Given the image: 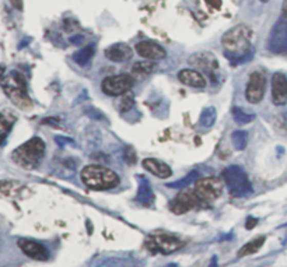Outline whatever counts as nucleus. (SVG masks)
I'll list each match as a JSON object with an SVG mask.
<instances>
[{
    "mask_svg": "<svg viewBox=\"0 0 287 267\" xmlns=\"http://www.w3.org/2000/svg\"><path fill=\"white\" fill-rule=\"evenodd\" d=\"M221 44L228 57H242L248 55L252 45V30L245 24H238L223 35Z\"/></svg>",
    "mask_w": 287,
    "mask_h": 267,
    "instance_id": "f257e3e1",
    "label": "nucleus"
},
{
    "mask_svg": "<svg viewBox=\"0 0 287 267\" xmlns=\"http://www.w3.org/2000/svg\"><path fill=\"white\" fill-rule=\"evenodd\" d=\"M80 178L83 183L92 190L113 189L119 185L118 174L104 165H86L82 170Z\"/></svg>",
    "mask_w": 287,
    "mask_h": 267,
    "instance_id": "f03ea898",
    "label": "nucleus"
},
{
    "mask_svg": "<svg viewBox=\"0 0 287 267\" xmlns=\"http://www.w3.org/2000/svg\"><path fill=\"white\" fill-rule=\"evenodd\" d=\"M45 154V143L40 137H32L13 151L11 158L24 170H35Z\"/></svg>",
    "mask_w": 287,
    "mask_h": 267,
    "instance_id": "7ed1b4c3",
    "label": "nucleus"
},
{
    "mask_svg": "<svg viewBox=\"0 0 287 267\" xmlns=\"http://www.w3.org/2000/svg\"><path fill=\"white\" fill-rule=\"evenodd\" d=\"M2 88L15 107L23 111L32 108V101L27 93V84L24 77L18 73H10L9 76L2 77Z\"/></svg>",
    "mask_w": 287,
    "mask_h": 267,
    "instance_id": "20e7f679",
    "label": "nucleus"
},
{
    "mask_svg": "<svg viewBox=\"0 0 287 267\" xmlns=\"http://www.w3.org/2000/svg\"><path fill=\"white\" fill-rule=\"evenodd\" d=\"M221 179L224 180V185L234 197H246L252 193V185L248 175L240 165H230L223 170Z\"/></svg>",
    "mask_w": 287,
    "mask_h": 267,
    "instance_id": "39448f33",
    "label": "nucleus"
},
{
    "mask_svg": "<svg viewBox=\"0 0 287 267\" xmlns=\"http://www.w3.org/2000/svg\"><path fill=\"white\" fill-rule=\"evenodd\" d=\"M224 189V180L217 176L199 178L195 182V192L200 200V206L211 204L212 201L219 199Z\"/></svg>",
    "mask_w": 287,
    "mask_h": 267,
    "instance_id": "423d86ee",
    "label": "nucleus"
},
{
    "mask_svg": "<svg viewBox=\"0 0 287 267\" xmlns=\"http://www.w3.org/2000/svg\"><path fill=\"white\" fill-rule=\"evenodd\" d=\"M184 247V242L178 239L177 236L169 234H153L146 242V248L153 253H164L169 255L173 252L178 251Z\"/></svg>",
    "mask_w": 287,
    "mask_h": 267,
    "instance_id": "0eeeda50",
    "label": "nucleus"
},
{
    "mask_svg": "<svg viewBox=\"0 0 287 267\" xmlns=\"http://www.w3.org/2000/svg\"><path fill=\"white\" fill-rule=\"evenodd\" d=\"M133 76L118 74V76H111V77L104 78L103 83H101V90H103L104 94H107L109 97H119V95L129 93L133 87Z\"/></svg>",
    "mask_w": 287,
    "mask_h": 267,
    "instance_id": "6e6552de",
    "label": "nucleus"
},
{
    "mask_svg": "<svg viewBox=\"0 0 287 267\" xmlns=\"http://www.w3.org/2000/svg\"><path fill=\"white\" fill-rule=\"evenodd\" d=\"M200 206V200L198 195H196L195 189H189V188H184L181 189L178 195L175 196L174 199L169 203V210L174 214H185L192 209H195Z\"/></svg>",
    "mask_w": 287,
    "mask_h": 267,
    "instance_id": "1a4fd4ad",
    "label": "nucleus"
},
{
    "mask_svg": "<svg viewBox=\"0 0 287 267\" xmlns=\"http://www.w3.org/2000/svg\"><path fill=\"white\" fill-rule=\"evenodd\" d=\"M266 90V77L261 72H254L250 76L248 84L245 88L246 101L251 104H259L265 97Z\"/></svg>",
    "mask_w": 287,
    "mask_h": 267,
    "instance_id": "9d476101",
    "label": "nucleus"
},
{
    "mask_svg": "<svg viewBox=\"0 0 287 267\" xmlns=\"http://www.w3.org/2000/svg\"><path fill=\"white\" fill-rule=\"evenodd\" d=\"M267 47L273 53H284L287 52V18L283 17V20L277 21V24L273 27Z\"/></svg>",
    "mask_w": 287,
    "mask_h": 267,
    "instance_id": "9b49d317",
    "label": "nucleus"
},
{
    "mask_svg": "<svg viewBox=\"0 0 287 267\" xmlns=\"http://www.w3.org/2000/svg\"><path fill=\"white\" fill-rule=\"evenodd\" d=\"M17 245L21 249V252L27 255L34 260H48L49 257V252L42 243L32 239H27V238H21L17 241Z\"/></svg>",
    "mask_w": 287,
    "mask_h": 267,
    "instance_id": "f8f14e48",
    "label": "nucleus"
},
{
    "mask_svg": "<svg viewBox=\"0 0 287 267\" xmlns=\"http://www.w3.org/2000/svg\"><path fill=\"white\" fill-rule=\"evenodd\" d=\"M136 52L147 60H163L167 57V51L160 44L154 41H142L136 44Z\"/></svg>",
    "mask_w": 287,
    "mask_h": 267,
    "instance_id": "ddd939ff",
    "label": "nucleus"
},
{
    "mask_svg": "<svg viewBox=\"0 0 287 267\" xmlns=\"http://www.w3.org/2000/svg\"><path fill=\"white\" fill-rule=\"evenodd\" d=\"M272 99L277 107L287 104V77L283 73H275L272 77Z\"/></svg>",
    "mask_w": 287,
    "mask_h": 267,
    "instance_id": "4468645a",
    "label": "nucleus"
},
{
    "mask_svg": "<svg viewBox=\"0 0 287 267\" xmlns=\"http://www.w3.org/2000/svg\"><path fill=\"white\" fill-rule=\"evenodd\" d=\"M189 65L195 67H200L203 72H207L209 74H213L219 69V62L213 53L209 52H199L189 57Z\"/></svg>",
    "mask_w": 287,
    "mask_h": 267,
    "instance_id": "2eb2a0df",
    "label": "nucleus"
},
{
    "mask_svg": "<svg viewBox=\"0 0 287 267\" xmlns=\"http://www.w3.org/2000/svg\"><path fill=\"white\" fill-rule=\"evenodd\" d=\"M105 57L115 63H122L133 56V49L126 44H113L105 49Z\"/></svg>",
    "mask_w": 287,
    "mask_h": 267,
    "instance_id": "dca6fc26",
    "label": "nucleus"
},
{
    "mask_svg": "<svg viewBox=\"0 0 287 267\" xmlns=\"http://www.w3.org/2000/svg\"><path fill=\"white\" fill-rule=\"evenodd\" d=\"M178 80L182 84L188 86V87L194 88H205L206 87V78L203 77V74L198 70L194 69H182L178 73Z\"/></svg>",
    "mask_w": 287,
    "mask_h": 267,
    "instance_id": "f3484780",
    "label": "nucleus"
},
{
    "mask_svg": "<svg viewBox=\"0 0 287 267\" xmlns=\"http://www.w3.org/2000/svg\"><path fill=\"white\" fill-rule=\"evenodd\" d=\"M143 168L146 171H149L150 174H153L154 176L160 178V179H168L169 176L173 175V171L168 165L156 158L143 159Z\"/></svg>",
    "mask_w": 287,
    "mask_h": 267,
    "instance_id": "a211bd4d",
    "label": "nucleus"
},
{
    "mask_svg": "<svg viewBox=\"0 0 287 267\" xmlns=\"http://www.w3.org/2000/svg\"><path fill=\"white\" fill-rule=\"evenodd\" d=\"M136 201L144 207H151L156 201V195L146 178H139V189L136 195Z\"/></svg>",
    "mask_w": 287,
    "mask_h": 267,
    "instance_id": "6ab92c4d",
    "label": "nucleus"
},
{
    "mask_svg": "<svg viewBox=\"0 0 287 267\" xmlns=\"http://www.w3.org/2000/svg\"><path fill=\"white\" fill-rule=\"evenodd\" d=\"M266 241V236H258L255 239H252L251 242H248L245 243L244 247L238 251V257H245V256H250V255H254V253H257L262 247H263V243Z\"/></svg>",
    "mask_w": 287,
    "mask_h": 267,
    "instance_id": "aec40b11",
    "label": "nucleus"
},
{
    "mask_svg": "<svg viewBox=\"0 0 287 267\" xmlns=\"http://www.w3.org/2000/svg\"><path fill=\"white\" fill-rule=\"evenodd\" d=\"M156 70V62L144 59L143 62L135 63L132 67V74L135 77H146Z\"/></svg>",
    "mask_w": 287,
    "mask_h": 267,
    "instance_id": "412c9836",
    "label": "nucleus"
},
{
    "mask_svg": "<svg viewBox=\"0 0 287 267\" xmlns=\"http://www.w3.org/2000/svg\"><path fill=\"white\" fill-rule=\"evenodd\" d=\"M95 53V47L94 45H87V47L82 48L80 51H77L74 55H73V60L80 65V66H86L90 60L94 56Z\"/></svg>",
    "mask_w": 287,
    "mask_h": 267,
    "instance_id": "4be33fe9",
    "label": "nucleus"
},
{
    "mask_svg": "<svg viewBox=\"0 0 287 267\" xmlns=\"http://www.w3.org/2000/svg\"><path fill=\"white\" fill-rule=\"evenodd\" d=\"M132 264V262L129 260L128 257H104L101 260H98L94 267H129Z\"/></svg>",
    "mask_w": 287,
    "mask_h": 267,
    "instance_id": "5701e85b",
    "label": "nucleus"
},
{
    "mask_svg": "<svg viewBox=\"0 0 287 267\" xmlns=\"http://www.w3.org/2000/svg\"><path fill=\"white\" fill-rule=\"evenodd\" d=\"M216 119H217L216 108H213V107L205 108L202 111V113H200L199 116V126L203 129L212 128V126L216 124Z\"/></svg>",
    "mask_w": 287,
    "mask_h": 267,
    "instance_id": "b1692460",
    "label": "nucleus"
},
{
    "mask_svg": "<svg viewBox=\"0 0 287 267\" xmlns=\"http://www.w3.org/2000/svg\"><path fill=\"white\" fill-rule=\"evenodd\" d=\"M14 116L9 111L0 115V140H3L9 134V132L13 128V124H14Z\"/></svg>",
    "mask_w": 287,
    "mask_h": 267,
    "instance_id": "393cba45",
    "label": "nucleus"
},
{
    "mask_svg": "<svg viewBox=\"0 0 287 267\" xmlns=\"http://www.w3.org/2000/svg\"><path fill=\"white\" fill-rule=\"evenodd\" d=\"M21 189V185L18 182L13 180H2L0 182V196H14Z\"/></svg>",
    "mask_w": 287,
    "mask_h": 267,
    "instance_id": "a878e982",
    "label": "nucleus"
},
{
    "mask_svg": "<svg viewBox=\"0 0 287 267\" xmlns=\"http://www.w3.org/2000/svg\"><path fill=\"white\" fill-rule=\"evenodd\" d=\"M231 140L234 144V149L237 151H242V150H245L246 144H248V133L244 130H236L231 134Z\"/></svg>",
    "mask_w": 287,
    "mask_h": 267,
    "instance_id": "bb28decb",
    "label": "nucleus"
},
{
    "mask_svg": "<svg viewBox=\"0 0 287 267\" xmlns=\"http://www.w3.org/2000/svg\"><path fill=\"white\" fill-rule=\"evenodd\" d=\"M233 118L238 125H248L251 124L252 120L255 119L254 113L245 112L241 108H233Z\"/></svg>",
    "mask_w": 287,
    "mask_h": 267,
    "instance_id": "cd10ccee",
    "label": "nucleus"
},
{
    "mask_svg": "<svg viewBox=\"0 0 287 267\" xmlns=\"http://www.w3.org/2000/svg\"><path fill=\"white\" fill-rule=\"evenodd\" d=\"M199 179V174L198 171H192L189 175H186L185 178H182L178 182H174V183H168L169 188H175V189H184V188H188V186L192 183V182H196Z\"/></svg>",
    "mask_w": 287,
    "mask_h": 267,
    "instance_id": "c85d7f7f",
    "label": "nucleus"
},
{
    "mask_svg": "<svg viewBox=\"0 0 287 267\" xmlns=\"http://www.w3.org/2000/svg\"><path fill=\"white\" fill-rule=\"evenodd\" d=\"M133 97L129 93L123 94L122 99L119 101V111L121 112H128L129 109L133 107Z\"/></svg>",
    "mask_w": 287,
    "mask_h": 267,
    "instance_id": "c756f323",
    "label": "nucleus"
},
{
    "mask_svg": "<svg viewBox=\"0 0 287 267\" xmlns=\"http://www.w3.org/2000/svg\"><path fill=\"white\" fill-rule=\"evenodd\" d=\"M125 159L128 161L129 164H135L136 162V153L132 147H126L125 149Z\"/></svg>",
    "mask_w": 287,
    "mask_h": 267,
    "instance_id": "7c9ffc66",
    "label": "nucleus"
},
{
    "mask_svg": "<svg viewBox=\"0 0 287 267\" xmlns=\"http://www.w3.org/2000/svg\"><path fill=\"white\" fill-rule=\"evenodd\" d=\"M257 224H258V218H255V217H248L245 222V228L246 230H252V228L257 227Z\"/></svg>",
    "mask_w": 287,
    "mask_h": 267,
    "instance_id": "2f4dec72",
    "label": "nucleus"
},
{
    "mask_svg": "<svg viewBox=\"0 0 287 267\" xmlns=\"http://www.w3.org/2000/svg\"><path fill=\"white\" fill-rule=\"evenodd\" d=\"M206 3L211 6V7L219 9V7L221 6V0H206Z\"/></svg>",
    "mask_w": 287,
    "mask_h": 267,
    "instance_id": "473e14b6",
    "label": "nucleus"
},
{
    "mask_svg": "<svg viewBox=\"0 0 287 267\" xmlns=\"http://www.w3.org/2000/svg\"><path fill=\"white\" fill-rule=\"evenodd\" d=\"M11 5H13V7L14 9H17V10H23V0H10Z\"/></svg>",
    "mask_w": 287,
    "mask_h": 267,
    "instance_id": "72a5a7b5",
    "label": "nucleus"
},
{
    "mask_svg": "<svg viewBox=\"0 0 287 267\" xmlns=\"http://www.w3.org/2000/svg\"><path fill=\"white\" fill-rule=\"evenodd\" d=\"M209 267H219V263H217V257L213 256L212 257V262L209 264Z\"/></svg>",
    "mask_w": 287,
    "mask_h": 267,
    "instance_id": "f704fd0d",
    "label": "nucleus"
},
{
    "mask_svg": "<svg viewBox=\"0 0 287 267\" xmlns=\"http://www.w3.org/2000/svg\"><path fill=\"white\" fill-rule=\"evenodd\" d=\"M282 10H283V17H286V18H287V0H284Z\"/></svg>",
    "mask_w": 287,
    "mask_h": 267,
    "instance_id": "c9c22d12",
    "label": "nucleus"
},
{
    "mask_svg": "<svg viewBox=\"0 0 287 267\" xmlns=\"http://www.w3.org/2000/svg\"><path fill=\"white\" fill-rule=\"evenodd\" d=\"M163 267H178V264H177V263H169V264H165V266Z\"/></svg>",
    "mask_w": 287,
    "mask_h": 267,
    "instance_id": "e433bc0d",
    "label": "nucleus"
},
{
    "mask_svg": "<svg viewBox=\"0 0 287 267\" xmlns=\"http://www.w3.org/2000/svg\"><path fill=\"white\" fill-rule=\"evenodd\" d=\"M262 3H267V2H269V0H261Z\"/></svg>",
    "mask_w": 287,
    "mask_h": 267,
    "instance_id": "4c0bfd02",
    "label": "nucleus"
}]
</instances>
